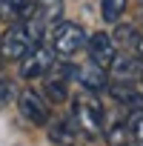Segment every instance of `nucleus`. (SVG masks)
I'll return each instance as SVG.
<instances>
[{
	"label": "nucleus",
	"instance_id": "obj_3",
	"mask_svg": "<svg viewBox=\"0 0 143 146\" xmlns=\"http://www.w3.org/2000/svg\"><path fill=\"white\" fill-rule=\"evenodd\" d=\"M89 35L83 32V26L77 23H72V20H60L49 29V46L54 54L60 57H72V54H77L83 46H86Z\"/></svg>",
	"mask_w": 143,
	"mask_h": 146
},
{
	"label": "nucleus",
	"instance_id": "obj_1",
	"mask_svg": "<svg viewBox=\"0 0 143 146\" xmlns=\"http://www.w3.org/2000/svg\"><path fill=\"white\" fill-rule=\"evenodd\" d=\"M43 29L46 26H40L34 17H26L23 23H12L6 29V35L0 37V46H3L6 60H23L34 46H40Z\"/></svg>",
	"mask_w": 143,
	"mask_h": 146
},
{
	"label": "nucleus",
	"instance_id": "obj_6",
	"mask_svg": "<svg viewBox=\"0 0 143 146\" xmlns=\"http://www.w3.org/2000/svg\"><path fill=\"white\" fill-rule=\"evenodd\" d=\"M17 112L32 126H46L49 123V100L43 95H37L34 89H23L17 95Z\"/></svg>",
	"mask_w": 143,
	"mask_h": 146
},
{
	"label": "nucleus",
	"instance_id": "obj_12",
	"mask_svg": "<svg viewBox=\"0 0 143 146\" xmlns=\"http://www.w3.org/2000/svg\"><path fill=\"white\" fill-rule=\"evenodd\" d=\"M32 17H34L40 26H54V23H60V17H63V0H37Z\"/></svg>",
	"mask_w": 143,
	"mask_h": 146
},
{
	"label": "nucleus",
	"instance_id": "obj_8",
	"mask_svg": "<svg viewBox=\"0 0 143 146\" xmlns=\"http://www.w3.org/2000/svg\"><path fill=\"white\" fill-rule=\"evenodd\" d=\"M109 72H112L115 80H137L143 75V57L137 52H123V54L117 52V57L109 66Z\"/></svg>",
	"mask_w": 143,
	"mask_h": 146
},
{
	"label": "nucleus",
	"instance_id": "obj_15",
	"mask_svg": "<svg viewBox=\"0 0 143 146\" xmlns=\"http://www.w3.org/2000/svg\"><path fill=\"white\" fill-rule=\"evenodd\" d=\"M129 0H100V17L106 23H120V17L126 15Z\"/></svg>",
	"mask_w": 143,
	"mask_h": 146
},
{
	"label": "nucleus",
	"instance_id": "obj_16",
	"mask_svg": "<svg viewBox=\"0 0 143 146\" xmlns=\"http://www.w3.org/2000/svg\"><path fill=\"white\" fill-rule=\"evenodd\" d=\"M15 95H17L15 80H12V78H6V75H0V109L12 106V103H15Z\"/></svg>",
	"mask_w": 143,
	"mask_h": 146
},
{
	"label": "nucleus",
	"instance_id": "obj_18",
	"mask_svg": "<svg viewBox=\"0 0 143 146\" xmlns=\"http://www.w3.org/2000/svg\"><path fill=\"white\" fill-rule=\"evenodd\" d=\"M137 54L143 57V35H140V43H137Z\"/></svg>",
	"mask_w": 143,
	"mask_h": 146
},
{
	"label": "nucleus",
	"instance_id": "obj_20",
	"mask_svg": "<svg viewBox=\"0 0 143 146\" xmlns=\"http://www.w3.org/2000/svg\"><path fill=\"white\" fill-rule=\"evenodd\" d=\"M140 80H143V75H140Z\"/></svg>",
	"mask_w": 143,
	"mask_h": 146
},
{
	"label": "nucleus",
	"instance_id": "obj_17",
	"mask_svg": "<svg viewBox=\"0 0 143 146\" xmlns=\"http://www.w3.org/2000/svg\"><path fill=\"white\" fill-rule=\"evenodd\" d=\"M126 123H129V129H132L134 143H137V146H143V109H132V112H129V117H126Z\"/></svg>",
	"mask_w": 143,
	"mask_h": 146
},
{
	"label": "nucleus",
	"instance_id": "obj_13",
	"mask_svg": "<svg viewBox=\"0 0 143 146\" xmlns=\"http://www.w3.org/2000/svg\"><path fill=\"white\" fill-rule=\"evenodd\" d=\"M103 137H106V146H137L126 120H115V123H109V126L103 129Z\"/></svg>",
	"mask_w": 143,
	"mask_h": 146
},
{
	"label": "nucleus",
	"instance_id": "obj_2",
	"mask_svg": "<svg viewBox=\"0 0 143 146\" xmlns=\"http://www.w3.org/2000/svg\"><path fill=\"white\" fill-rule=\"evenodd\" d=\"M103 117L106 115H103V106H100L97 95L80 92L75 100H72V120L77 123V129H80L83 137H89V140L100 137L103 135Z\"/></svg>",
	"mask_w": 143,
	"mask_h": 146
},
{
	"label": "nucleus",
	"instance_id": "obj_7",
	"mask_svg": "<svg viewBox=\"0 0 143 146\" xmlns=\"http://www.w3.org/2000/svg\"><path fill=\"white\" fill-rule=\"evenodd\" d=\"M86 52H89V60H95L97 66L109 69V66L115 63V57H117V43H115L112 35L95 32V35L86 40Z\"/></svg>",
	"mask_w": 143,
	"mask_h": 146
},
{
	"label": "nucleus",
	"instance_id": "obj_11",
	"mask_svg": "<svg viewBox=\"0 0 143 146\" xmlns=\"http://www.w3.org/2000/svg\"><path fill=\"white\" fill-rule=\"evenodd\" d=\"M37 0H0V20L6 23H23L26 17H32Z\"/></svg>",
	"mask_w": 143,
	"mask_h": 146
},
{
	"label": "nucleus",
	"instance_id": "obj_4",
	"mask_svg": "<svg viewBox=\"0 0 143 146\" xmlns=\"http://www.w3.org/2000/svg\"><path fill=\"white\" fill-rule=\"evenodd\" d=\"M69 78L75 80L83 92H92V95H97V92H106L109 89V69H103V66H97L95 60H89V63H72L69 66Z\"/></svg>",
	"mask_w": 143,
	"mask_h": 146
},
{
	"label": "nucleus",
	"instance_id": "obj_19",
	"mask_svg": "<svg viewBox=\"0 0 143 146\" xmlns=\"http://www.w3.org/2000/svg\"><path fill=\"white\" fill-rule=\"evenodd\" d=\"M3 60H6V54H3V46H0V66H3Z\"/></svg>",
	"mask_w": 143,
	"mask_h": 146
},
{
	"label": "nucleus",
	"instance_id": "obj_10",
	"mask_svg": "<svg viewBox=\"0 0 143 146\" xmlns=\"http://www.w3.org/2000/svg\"><path fill=\"white\" fill-rule=\"evenodd\" d=\"M80 137V129L72 117H54L49 120V140L54 146H75Z\"/></svg>",
	"mask_w": 143,
	"mask_h": 146
},
{
	"label": "nucleus",
	"instance_id": "obj_14",
	"mask_svg": "<svg viewBox=\"0 0 143 146\" xmlns=\"http://www.w3.org/2000/svg\"><path fill=\"white\" fill-rule=\"evenodd\" d=\"M140 35H143V32H140L137 26H117L112 37H115V43H117V46H123L126 52H137Z\"/></svg>",
	"mask_w": 143,
	"mask_h": 146
},
{
	"label": "nucleus",
	"instance_id": "obj_9",
	"mask_svg": "<svg viewBox=\"0 0 143 146\" xmlns=\"http://www.w3.org/2000/svg\"><path fill=\"white\" fill-rule=\"evenodd\" d=\"M109 95L115 98V103H120L123 109H143V89L134 86V80H112L109 83Z\"/></svg>",
	"mask_w": 143,
	"mask_h": 146
},
{
	"label": "nucleus",
	"instance_id": "obj_5",
	"mask_svg": "<svg viewBox=\"0 0 143 146\" xmlns=\"http://www.w3.org/2000/svg\"><path fill=\"white\" fill-rule=\"evenodd\" d=\"M54 69V52L52 46H34L17 66L20 78L23 80H40V78H49Z\"/></svg>",
	"mask_w": 143,
	"mask_h": 146
},
{
	"label": "nucleus",
	"instance_id": "obj_21",
	"mask_svg": "<svg viewBox=\"0 0 143 146\" xmlns=\"http://www.w3.org/2000/svg\"><path fill=\"white\" fill-rule=\"evenodd\" d=\"M140 3H143V0H140Z\"/></svg>",
	"mask_w": 143,
	"mask_h": 146
}]
</instances>
